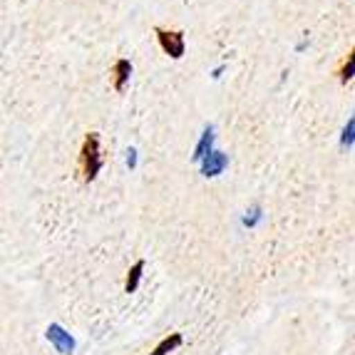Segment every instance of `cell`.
I'll return each mask as SVG.
<instances>
[{
  "instance_id": "6da1fadb",
  "label": "cell",
  "mask_w": 355,
  "mask_h": 355,
  "mask_svg": "<svg viewBox=\"0 0 355 355\" xmlns=\"http://www.w3.org/2000/svg\"><path fill=\"white\" fill-rule=\"evenodd\" d=\"M80 179L85 184L95 182L97 174L102 169V149H100V135L97 132H89L85 135L83 149H80Z\"/></svg>"
},
{
  "instance_id": "7a4b0ae2",
  "label": "cell",
  "mask_w": 355,
  "mask_h": 355,
  "mask_svg": "<svg viewBox=\"0 0 355 355\" xmlns=\"http://www.w3.org/2000/svg\"><path fill=\"white\" fill-rule=\"evenodd\" d=\"M154 35L164 55H169L172 60H182L187 53V42H184L182 30H166V28H154Z\"/></svg>"
},
{
  "instance_id": "3957f363",
  "label": "cell",
  "mask_w": 355,
  "mask_h": 355,
  "mask_svg": "<svg viewBox=\"0 0 355 355\" xmlns=\"http://www.w3.org/2000/svg\"><path fill=\"white\" fill-rule=\"evenodd\" d=\"M45 338H48L50 345H53L60 355H72V353H75V348H77L75 338H72L65 328L60 326V323H50V326L45 328Z\"/></svg>"
},
{
  "instance_id": "277c9868",
  "label": "cell",
  "mask_w": 355,
  "mask_h": 355,
  "mask_svg": "<svg viewBox=\"0 0 355 355\" xmlns=\"http://www.w3.org/2000/svg\"><path fill=\"white\" fill-rule=\"evenodd\" d=\"M226 166H229V157H226L224 152H219V149H214L207 159L199 164V169H202V177L214 179V177H219V174H224Z\"/></svg>"
},
{
  "instance_id": "5b68a950",
  "label": "cell",
  "mask_w": 355,
  "mask_h": 355,
  "mask_svg": "<svg viewBox=\"0 0 355 355\" xmlns=\"http://www.w3.org/2000/svg\"><path fill=\"white\" fill-rule=\"evenodd\" d=\"M214 139H216L214 125H207V127H204V132H202V137H199V142H196L194 154H191V159H194L196 164H202V162L207 159L209 154L214 152Z\"/></svg>"
},
{
  "instance_id": "8992f818",
  "label": "cell",
  "mask_w": 355,
  "mask_h": 355,
  "mask_svg": "<svg viewBox=\"0 0 355 355\" xmlns=\"http://www.w3.org/2000/svg\"><path fill=\"white\" fill-rule=\"evenodd\" d=\"M112 87H114V92H125V87H127V83H130V77H132V62L130 60H125V58H119L117 62L112 65Z\"/></svg>"
},
{
  "instance_id": "52a82bcc",
  "label": "cell",
  "mask_w": 355,
  "mask_h": 355,
  "mask_svg": "<svg viewBox=\"0 0 355 355\" xmlns=\"http://www.w3.org/2000/svg\"><path fill=\"white\" fill-rule=\"evenodd\" d=\"M182 343H184L182 333H169L166 338H162L159 343H157V348H154L149 355H169V353H174Z\"/></svg>"
},
{
  "instance_id": "ba28073f",
  "label": "cell",
  "mask_w": 355,
  "mask_h": 355,
  "mask_svg": "<svg viewBox=\"0 0 355 355\" xmlns=\"http://www.w3.org/2000/svg\"><path fill=\"white\" fill-rule=\"evenodd\" d=\"M142 273H144V261H135V266L127 271V279H125V293H135L139 288V281H142Z\"/></svg>"
},
{
  "instance_id": "9c48e42d",
  "label": "cell",
  "mask_w": 355,
  "mask_h": 355,
  "mask_svg": "<svg viewBox=\"0 0 355 355\" xmlns=\"http://www.w3.org/2000/svg\"><path fill=\"white\" fill-rule=\"evenodd\" d=\"M353 77H355V45H353V50L348 53V58L343 60L340 70H338V80H340V85H348Z\"/></svg>"
},
{
  "instance_id": "30bf717a",
  "label": "cell",
  "mask_w": 355,
  "mask_h": 355,
  "mask_svg": "<svg viewBox=\"0 0 355 355\" xmlns=\"http://www.w3.org/2000/svg\"><path fill=\"white\" fill-rule=\"evenodd\" d=\"M261 219H263V209H261V204H251V207L246 209V214H243L241 224L246 226V229H256V226L261 224Z\"/></svg>"
},
{
  "instance_id": "8fae6325",
  "label": "cell",
  "mask_w": 355,
  "mask_h": 355,
  "mask_svg": "<svg viewBox=\"0 0 355 355\" xmlns=\"http://www.w3.org/2000/svg\"><path fill=\"white\" fill-rule=\"evenodd\" d=\"M355 147V114L345 122L343 132H340V149H353Z\"/></svg>"
},
{
  "instance_id": "7c38bea8",
  "label": "cell",
  "mask_w": 355,
  "mask_h": 355,
  "mask_svg": "<svg viewBox=\"0 0 355 355\" xmlns=\"http://www.w3.org/2000/svg\"><path fill=\"white\" fill-rule=\"evenodd\" d=\"M127 166H130V169H137V149L135 147H130L127 149Z\"/></svg>"
},
{
  "instance_id": "4fadbf2b",
  "label": "cell",
  "mask_w": 355,
  "mask_h": 355,
  "mask_svg": "<svg viewBox=\"0 0 355 355\" xmlns=\"http://www.w3.org/2000/svg\"><path fill=\"white\" fill-rule=\"evenodd\" d=\"M221 72H224V65H219V67H216V70L211 72V77H214V80H219V77H221Z\"/></svg>"
}]
</instances>
